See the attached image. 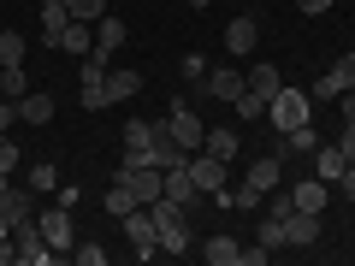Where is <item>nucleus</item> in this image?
I'll return each mask as SVG.
<instances>
[{
  "instance_id": "nucleus-1",
  "label": "nucleus",
  "mask_w": 355,
  "mask_h": 266,
  "mask_svg": "<svg viewBox=\"0 0 355 266\" xmlns=\"http://www.w3.org/2000/svg\"><path fill=\"white\" fill-rule=\"evenodd\" d=\"M148 213H154V231H160V254H184V249H190V225H184L178 202L154 195V202H148Z\"/></svg>"
},
{
  "instance_id": "nucleus-2",
  "label": "nucleus",
  "mask_w": 355,
  "mask_h": 266,
  "mask_svg": "<svg viewBox=\"0 0 355 266\" xmlns=\"http://www.w3.org/2000/svg\"><path fill=\"white\" fill-rule=\"evenodd\" d=\"M266 113H272V130H279V136H284V130L308 125V113H314V101H308V89H279Z\"/></svg>"
},
{
  "instance_id": "nucleus-3",
  "label": "nucleus",
  "mask_w": 355,
  "mask_h": 266,
  "mask_svg": "<svg viewBox=\"0 0 355 266\" xmlns=\"http://www.w3.org/2000/svg\"><path fill=\"white\" fill-rule=\"evenodd\" d=\"M184 166H190V184H196V195H214V202L225 195V160H214L207 148H196Z\"/></svg>"
},
{
  "instance_id": "nucleus-4",
  "label": "nucleus",
  "mask_w": 355,
  "mask_h": 266,
  "mask_svg": "<svg viewBox=\"0 0 355 266\" xmlns=\"http://www.w3.org/2000/svg\"><path fill=\"white\" fill-rule=\"evenodd\" d=\"M125 237H130V254H137V260H154V254H160V231H154L148 207H130L125 213Z\"/></svg>"
},
{
  "instance_id": "nucleus-5",
  "label": "nucleus",
  "mask_w": 355,
  "mask_h": 266,
  "mask_svg": "<svg viewBox=\"0 0 355 266\" xmlns=\"http://www.w3.org/2000/svg\"><path fill=\"white\" fill-rule=\"evenodd\" d=\"M36 225H42V237H48V249L60 254V249H77V231H71V207L65 202H53L48 213H36Z\"/></svg>"
},
{
  "instance_id": "nucleus-6",
  "label": "nucleus",
  "mask_w": 355,
  "mask_h": 266,
  "mask_svg": "<svg viewBox=\"0 0 355 266\" xmlns=\"http://www.w3.org/2000/svg\"><path fill=\"white\" fill-rule=\"evenodd\" d=\"M166 125H172V136H178V148H184V154H196L207 142V125L196 118V107H184V101H172V118H166Z\"/></svg>"
},
{
  "instance_id": "nucleus-7",
  "label": "nucleus",
  "mask_w": 355,
  "mask_h": 266,
  "mask_svg": "<svg viewBox=\"0 0 355 266\" xmlns=\"http://www.w3.org/2000/svg\"><path fill=\"white\" fill-rule=\"evenodd\" d=\"M254 42H261V18H254V12H237V18L225 24V53H231V60H249Z\"/></svg>"
},
{
  "instance_id": "nucleus-8",
  "label": "nucleus",
  "mask_w": 355,
  "mask_h": 266,
  "mask_svg": "<svg viewBox=\"0 0 355 266\" xmlns=\"http://www.w3.org/2000/svg\"><path fill=\"white\" fill-rule=\"evenodd\" d=\"M184 160H190V154L178 148L172 125H166V118H154V136H148V166H160V172H166V166H184Z\"/></svg>"
},
{
  "instance_id": "nucleus-9",
  "label": "nucleus",
  "mask_w": 355,
  "mask_h": 266,
  "mask_svg": "<svg viewBox=\"0 0 355 266\" xmlns=\"http://www.w3.org/2000/svg\"><path fill=\"white\" fill-rule=\"evenodd\" d=\"M12 242H18V260H24V266H42V260H53V249H48V237H42V225H36V219L12 225Z\"/></svg>"
},
{
  "instance_id": "nucleus-10",
  "label": "nucleus",
  "mask_w": 355,
  "mask_h": 266,
  "mask_svg": "<svg viewBox=\"0 0 355 266\" xmlns=\"http://www.w3.org/2000/svg\"><path fill=\"white\" fill-rule=\"evenodd\" d=\"M243 89H249V83H243V71H231V65H214V71L202 77V95H214V101H225V107L237 101Z\"/></svg>"
},
{
  "instance_id": "nucleus-11",
  "label": "nucleus",
  "mask_w": 355,
  "mask_h": 266,
  "mask_svg": "<svg viewBox=\"0 0 355 266\" xmlns=\"http://www.w3.org/2000/svg\"><path fill=\"white\" fill-rule=\"evenodd\" d=\"M320 242V213H302L296 207L291 219H284V249H314Z\"/></svg>"
},
{
  "instance_id": "nucleus-12",
  "label": "nucleus",
  "mask_w": 355,
  "mask_h": 266,
  "mask_svg": "<svg viewBox=\"0 0 355 266\" xmlns=\"http://www.w3.org/2000/svg\"><path fill=\"white\" fill-rule=\"evenodd\" d=\"M142 95V71H125V65H107V107L137 101Z\"/></svg>"
},
{
  "instance_id": "nucleus-13",
  "label": "nucleus",
  "mask_w": 355,
  "mask_h": 266,
  "mask_svg": "<svg viewBox=\"0 0 355 266\" xmlns=\"http://www.w3.org/2000/svg\"><path fill=\"white\" fill-rule=\"evenodd\" d=\"M160 195H166V202H178V207H184V202H196L190 166H166V172H160Z\"/></svg>"
},
{
  "instance_id": "nucleus-14",
  "label": "nucleus",
  "mask_w": 355,
  "mask_h": 266,
  "mask_svg": "<svg viewBox=\"0 0 355 266\" xmlns=\"http://www.w3.org/2000/svg\"><path fill=\"white\" fill-rule=\"evenodd\" d=\"M0 219H6V225L36 219V190H6V195H0Z\"/></svg>"
},
{
  "instance_id": "nucleus-15",
  "label": "nucleus",
  "mask_w": 355,
  "mask_h": 266,
  "mask_svg": "<svg viewBox=\"0 0 355 266\" xmlns=\"http://www.w3.org/2000/svg\"><path fill=\"white\" fill-rule=\"evenodd\" d=\"M291 202L302 207V213H320V207L331 202V184H326V177H308V184H296V190H291Z\"/></svg>"
},
{
  "instance_id": "nucleus-16",
  "label": "nucleus",
  "mask_w": 355,
  "mask_h": 266,
  "mask_svg": "<svg viewBox=\"0 0 355 266\" xmlns=\"http://www.w3.org/2000/svg\"><path fill=\"white\" fill-rule=\"evenodd\" d=\"M125 48V24H119V18H95V53H107V60H113V53Z\"/></svg>"
},
{
  "instance_id": "nucleus-17",
  "label": "nucleus",
  "mask_w": 355,
  "mask_h": 266,
  "mask_svg": "<svg viewBox=\"0 0 355 266\" xmlns=\"http://www.w3.org/2000/svg\"><path fill=\"white\" fill-rule=\"evenodd\" d=\"M254 195H266V190H279V154H266V160H254L249 166V177H243Z\"/></svg>"
},
{
  "instance_id": "nucleus-18",
  "label": "nucleus",
  "mask_w": 355,
  "mask_h": 266,
  "mask_svg": "<svg viewBox=\"0 0 355 266\" xmlns=\"http://www.w3.org/2000/svg\"><path fill=\"white\" fill-rule=\"evenodd\" d=\"M237 254H243L237 237H207V242H202V260H207V266H237Z\"/></svg>"
},
{
  "instance_id": "nucleus-19",
  "label": "nucleus",
  "mask_w": 355,
  "mask_h": 266,
  "mask_svg": "<svg viewBox=\"0 0 355 266\" xmlns=\"http://www.w3.org/2000/svg\"><path fill=\"white\" fill-rule=\"evenodd\" d=\"M243 83H249L254 95H266V107H272V95H279V89H284V77H279V71H272V65L261 60V65H249V77H243Z\"/></svg>"
},
{
  "instance_id": "nucleus-20",
  "label": "nucleus",
  "mask_w": 355,
  "mask_h": 266,
  "mask_svg": "<svg viewBox=\"0 0 355 266\" xmlns=\"http://www.w3.org/2000/svg\"><path fill=\"white\" fill-rule=\"evenodd\" d=\"M60 48H65V53H77V60H83V53L95 48V30H89L83 18H71V24H65V36H60Z\"/></svg>"
},
{
  "instance_id": "nucleus-21",
  "label": "nucleus",
  "mask_w": 355,
  "mask_h": 266,
  "mask_svg": "<svg viewBox=\"0 0 355 266\" xmlns=\"http://www.w3.org/2000/svg\"><path fill=\"white\" fill-rule=\"evenodd\" d=\"M314 160H320V177H326V184H338V177L349 172V154H343V148H326V142L314 148Z\"/></svg>"
},
{
  "instance_id": "nucleus-22",
  "label": "nucleus",
  "mask_w": 355,
  "mask_h": 266,
  "mask_svg": "<svg viewBox=\"0 0 355 266\" xmlns=\"http://www.w3.org/2000/svg\"><path fill=\"white\" fill-rule=\"evenodd\" d=\"M65 24H71V6H65V0H60V6H42V36H48L53 48H60V36H65Z\"/></svg>"
},
{
  "instance_id": "nucleus-23",
  "label": "nucleus",
  "mask_w": 355,
  "mask_h": 266,
  "mask_svg": "<svg viewBox=\"0 0 355 266\" xmlns=\"http://www.w3.org/2000/svg\"><path fill=\"white\" fill-rule=\"evenodd\" d=\"M18 118H24V125H48L53 118V95H24V101H18Z\"/></svg>"
},
{
  "instance_id": "nucleus-24",
  "label": "nucleus",
  "mask_w": 355,
  "mask_h": 266,
  "mask_svg": "<svg viewBox=\"0 0 355 266\" xmlns=\"http://www.w3.org/2000/svg\"><path fill=\"white\" fill-rule=\"evenodd\" d=\"M30 190H36V195H53V190H60V166H53V160H36V166H30Z\"/></svg>"
},
{
  "instance_id": "nucleus-25",
  "label": "nucleus",
  "mask_w": 355,
  "mask_h": 266,
  "mask_svg": "<svg viewBox=\"0 0 355 266\" xmlns=\"http://www.w3.org/2000/svg\"><path fill=\"white\" fill-rule=\"evenodd\" d=\"M202 148L214 154V160H225V166H231V154H237L243 142H237V130H207V142H202Z\"/></svg>"
},
{
  "instance_id": "nucleus-26",
  "label": "nucleus",
  "mask_w": 355,
  "mask_h": 266,
  "mask_svg": "<svg viewBox=\"0 0 355 266\" xmlns=\"http://www.w3.org/2000/svg\"><path fill=\"white\" fill-rule=\"evenodd\" d=\"M284 148H291V154H314V148H320V130H314V125L284 130Z\"/></svg>"
},
{
  "instance_id": "nucleus-27",
  "label": "nucleus",
  "mask_w": 355,
  "mask_h": 266,
  "mask_svg": "<svg viewBox=\"0 0 355 266\" xmlns=\"http://www.w3.org/2000/svg\"><path fill=\"white\" fill-rule=\"evenodd\" d=\"M101 207H107V213H113V219H125V213H130V207H142V202H137V195H130V190H125V184H113V190H107V195H101Z\"/></svg>"
},
{
  "instance_id": "nucleus-28",
  "label": "nucleus",
  "mask_w": 355,
  "mask_h": 266,
  "mask_svg": "<svg viewBox=\"0 0 355 266\" xmlns=\"http://www.w3.org/2000/svg\"><path fill=\"white\" fill-rule=\"evenodd\" d=\"M0 89H6V101H24V95H30L24 65H0Z\"/></svg>"
},
{
  "instance_id": "nucleus-29",
  "label": "nucleus",
  "mask_w": 355,
  "mask_h": 266,
  "mask_svg": "<svg viewBox=\"0 0 355 266\" xmlns=\"http://www.w3.org/2000/svg\"><path fill=\"white\" fill-rule=\"evenodd\" d=\"M0 65H24V36L18 30H0Z\"/></svg>"
},
{
  "instance_id": "nucleus-30",
  "label": "nucleus",
  "mask_w": 355,
  "mask_h": 266,
  "mask_svg": "<svg viewBox=\"0 0 355 266\" xmlns=\"http://www.w3.org/2000/svg\"><path fill=\"white\" fill-rule=\"evenodd\" d=\"M231 107H237V118H266V95H254V89H243Z\"/></svg>"
},
{
  "instance_id": "nucleus-31",
  "label": "nucleus",
  "mask_w": 355,
  "mask_h": 266,
  "mask_svg": "<svg viewBox=\"0 0 355 266\" xmlns=\"http://www.w3.org/2000/svg\"><path fill=\"white\" fill-rule=\"evenodd\" d=\"M71 6V18H83V24H95V18L107 12V0H65Z\"/></svg>"
},
{
  "instance_id": "nucleus-32",
  "label": "nucleus",
  "mask_w": 355,
  "mask_h": 266,
  "mask_svg": "<svg viewBox=\"0 0 355 266\" xmlns=\"http://www.w3.org/2000/svg\"><path fill=\"white\" fill-rule=\"evenodd\" d=\"M338 95H343V89H338V77H314V89H308V101H338Z\"/></svg>"
},
{
  "instance_id": "nucleus-33",
  "label": "nucleus",
  "mask_w": 355,
  "mask_h": 266,
  "mask_svg": "<svg viewBox=\"0 0 355 266\" xmlns=\"http://www.w3.org/2000/svg\"><path fill=\"white\" fill-rule=\"evenodd\" d=\"M77 266H107V249H101V242H77Z\"/></svg>"
},
{
  "instance_id": "nucleus-34",
  "label": "nucleus",
  "mask_w": 355,
  "mask_h": 266,
  "mask_svg": "<svg viewBox=\"0 0 355 266\" xmlns=\"http://www.w3.org/2000/svg\"><path fill=\"white\" fill-rule=\"evenodd\" d=\"M178 71L190 77V83H202V77H207V60H202V53H184V60H178Z\"/></svg>"
},
{
  "instance_id": "nucleus-35",
  "label": "nucleus",
  "mask_w": 355,
  "mask_h": 266,
  "mask_svg": "<svg viewBox=\"0 0 355 266\" xmlns=\"http://www.w3.org/2000/svg\"><path fill=\"white\" fill-rule=\"evenodd\" d=\"M18 160H24V148H18V142H6V136H0V172H18Z\"/></svg>"
},
{
  "instance_id": "nucleus-36",
  "label": "nucleus",
  "mask_w": 355,
  "mask_h": 266,
  "mask_svg": "<svg viewBox=\"0 0 355 266\" xmlns=\"http://www.w3.org/2000/svg\"><path fill=\"white\" fill-rule=\"evenodd\" d=\"M261 242H266V249H284V225H279V219H261Z\"/></svg>"
},
{
  "instance_id": "nucleus-37",
  "label": "nucleus",
  "mask_w": 355,
  "mask_h": 266,
  "mask_svg": "<svg viewBox=\"0 0 355 266\" xmlns=\"http://www.w3.org/2000/svg\"><path fill=\"white\" fill-rule=\"evenodd\" d=\"M266 260H272V249H266V242H261V249H243V254H237V266H266Z\"/></svg>"
},
{
  "instance_id": "nucleus-38",
  "label": "nucleus",
  "mask_w": 355,
  "mask_h": 266,
  "mask_svg": "<svg viewBox=\"0 0 355 266\" xmlns=\"http://www.w3.org/2000/svg\"><path fill=\"white\" fill-rule=\"evenodd\" d=\"M331 77H338V89H355V60H338V65H331Z\"/></svg>"
},
{
  "instance_id": "nucleus-39",
  "label": "nucleus",
  "mask_w": 355,
  "mask_h": 266,
  "mask_svg": "<svg viewBox=\"0 0 355 266\" xmlns=\"http://www.w3.org/2000/svg\"><path fill=\"white\" fill-rule=\"evenodd\" d=\"M296 213V202H291V195H284V202H272V207H266V219H279V225H284V219H291Z\"/></svg>"
},
{
  "instance_id": "nucleus-40",
  "label": "nucleus",
  "mask_w": 355,
  "mask_h": 266,
  "mask_svg": "<svg viewBox=\"0 0 355 266\" xmlns=\"http://www.w3.org/2000/svg\"><path fill=\"white\" fill-rule=\"evenodd\" d=\"M326 6H338V0H296V12H308V18H320Z\"/></svg>"
},
{
  "instance_id": "nucleus-41",
  "label": "nucleus",
  "mask_w": 355,
  "mask_h": 266,
  "mask_svg": "<svg viewBox=\"0 0 355 266\" xmlns=\"http://www.w3.org/2000/svg\"><path fill=\"white\" fill-rule=\"evenodd\" d=\"M12 118H18V101H12V107H6V101H0V130H6V125H12Z\"/></svg>"
},
{
  "instance_id": "nucleus-42",
  "label": "nucleus",
  "mask_w": 355,
  "mask_h": 266,
  "mask_svg": "<svg viewBox=\"0 0 355 266\" xmlns=\"http://www.w3.org/2000/svg\"><path fill=\"white\" fill-rule=\"evenodd\" d=\"M338 184H343V195H349V202H355V166H349V172L338 177Z\"/></svg>"
},
{
  "instance_id": "nucleus-43",
  "label": "nucleus",
  "mask_w": 355,
  "mask_h": 266,
  "mask_svg": "<svg viewBox=\"0 0 355 266\" xmlns=\"http://www.w3.org/2000/svg\"><path fill=\"white\" fill-rule=\"evenodd\" d=\"M6 190H12V172H0V195H6Z\"/></svg>"
},
{
  "instance_id": "nucleus-44",
  "label": "nucleus",
  "mask_w": 355,
  "mask_h": 266,
  "mask_svg": "<svg viewBox=\"0 0 355 266\" xmlns=\"http://www.w3.org/2000/svg\"><path fill=\"white\" fill-rule=\"evenodd\" d=\"M6 237H12V225H6V219H0V242H6Z\"/></svg>"
},
{
  "instance_id": "nucleus-45",
  "label": "nucleus",
  "mask_w": 355,
  "mask_h": 266,
  "mask_svg": "<svg viewBox=\"0 0 355 266\" xmlns=\"http://www.w3.org/2000/svg\"><path fill=\"white\" fill-rule=\"evenodd\" d=\"M190 6H214V0H190Z\"/></svg>"
},
{
  "instance_id": "nucleus-46",
  "label": "nucleus",
  "mask_w": 355,
  "mask_h": 266,
  "mask_svg": "<svg viewBox=\"0 0 355 266\" xmlns=\"http://www.w3.org/2000/svg\"><path fill=\"white\" fill-rule=\"evenodd\" d=\"M42 6H60V0H42Z\"/></svg>"
},
{
  "instance_id": "nucleus-47",
  "label": "nucleus",
  "mask_w": 355,
  "mask_h": 266,
  "mask_svg": "<svg viewBox=\"0 0 355 266\" xmlns=\"http://www.w3.org/2000/svg\"><path fill=\"white\" fill-rule=\"evenodd\" d=\"M0 101H6V89H0Z\"/></svg>"
},
{
  "instance_id": "nucleus-48",
  "label": "nucleus",
  "mask_w": 355,
  "mask_h": 266,
  "mask_svg": "<svg viewBox=\"0 0 355 266\" xmlns=\"http://www.w3.org/2000/svg\"><path fill=\"white\" fill-rule=\"evenodd\" d=\"M349 166H355V154H349Z\"/></svg>"
}]
</instances>
